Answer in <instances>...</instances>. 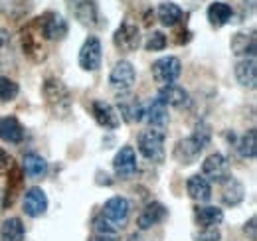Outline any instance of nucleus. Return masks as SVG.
Masks as SVG:
<instances>
[{"instance_id": "1", "label": "nucleus", "mask_w": 257, "mask_h": 241, "mask_svg": "<svg viewBox=\"0 0 257 241\" xmlns=\"http://www.w3.org/2000/svg\"><path fill=\"white\" fill-rule=\"evenodd\" d=\"M210 141H212V127L206 120H200V123H196L192 135L188 139H182L176 143L174 158L180 164H192L204 152V149L210 145Z\"/></svg>"}, {"instance_id": "2", "label": "nucleus", "mask_w": 257, "mask_h": 241, "mask_svg": "<svg viewBox=\"0 0 257 241\" xmlns=\"http://www.w3.org/2000/svg\"><path fill=\"white\" fill-rule=\"evenodd\" d=\"M42 95H44V101L50 109V113L58 119H65L71 115V109H73V99H71V93L67 89L62 79L58 77H46L44 79V85H42Z\"/></svg>"}, {"instance_id": "3", "label": "nucleus", "mask_w": 257, "mask_h": 241, "mask_svg": "<svg viewBox=\"0 0 257 241\" xmlns=\"http://www.w3.org/2000/svg\"><path fill=\"white\" fill-rule=\"evenodd\" d=\"M44 36L40 32V24H38V18L30 20V24L22 30L20 34V44H22V50L24 54L34 61V63H42V61L48 58V50L44 46Z\"/></svg>"}, {"instance_id": "4", "label": "nucleus", "mask_w": 257, "mask_h": 241, "mask_svg": "<svg viewBox=\"0 0 257 241\" xmlns=\"http://www.w3.org/2000/svg\"><path fill=\"white\" fill-rule=\"evenodd\" d=\"M139 152L151 162H162L164 160V133L157 129L143 131L139 135Z\"/></svg>"}, {"instance_id": "5", "label": "nucleus", "mask_w": 257, "mask_h": 241, "mask_svg": "<svg viewBox=\"0 0 257 241\" xmlns=\"http://www.w3.org/2000/svg\"><path fill=\"white\" fill-rule=\"evenodd\" d=\"M69 10H71L73 18L85 28L103 26L97 0H69Z\"/></svg>"}, {"instance_id": "6", "label": "nucleus", "mask_w": 257, "mask_h": 241, "mask_svg": "<svg viewBox=\"0 0 257 241\" xmlns=\"http://www.w3.org/2000/svg\"><path fill=\"white\" fill-rule=\"evenodd\" d=\"M113 44H115L117 50H121L125 54L137 52L139 46H141V30H139L137 22H133L131 18L123 20L121 26L113 34Z\"/></svg>"}, {"instance_id": "7", "label": "nucleus", "mask_w": 257, "mask_h": 241, "mask_svg": "<svg viewBox=\"0 0 257 241\" xmlns=\"http://www.w3.org/2000/svg\"><path fill=\"white\" fill-rule=\"evenodd\" d=\"M151 73H153V77H155L157 83L170 85V83H174L180 77L182 63H180L178 58H174V56H166V58H161V60H157L151 65Z\"/></svg>"}, {"instance_id": "8", "label": "nucleus", "mask_w": 257, "mask_h": 241, "mask_svg": "<svg viewBox=\"0 0 257 241\" xmlns=\"http://www.w3.org/2000/svg\"><path fill=\"white\" fill-rule=\"evenodd\" d=\"M38 24H40V32L46 42H60L67 36V30H69L67 22L58 12H46L38 16Z\"/></svg>"}, {"instance_id": "9", "label": "nucleus", "mask_w": 257, "mask_h": 241, "mask_svg": "<svg viewBox=\"0 0 257 241\" xmlns=\"http://www.w3.org/2000/svg\"><path fill=\"white\" fill-rule=\"evenodd\" d=\"M135 79H137V71H135V65L127 60H121L115 63V67L111 69V75H109V83L111 87L125 95L131 91V87L135 85Z\"/></svg>"}, {"instance_id": "10", "label": "nucleus", "mask_w": 257, "mask_h": 241, "mask_svg": "<svg viewBox=\"0 0 257 241\" xmlns=\"http://www.w3.org/2000/svg\"><path fill=\"white\" fill-rule=\"evenodd\" d=\"M101 58H103L101 40L97 36H89L79 50V67L83 71H97L101 67Z\"/></svg>"}, {"instance_id": "11", "label": "nucleus", "mask_w": 257, "mask_h": 241, "mask_svg": "<svg viewBox=\"0 0 257 241\" xmlns=\"http://www.w3.org/2000/svg\"><path fill=\"white\" fill-rule=\"evenodd\" d=\"M202 172H204V178L210 182H224L231 176L229 172V162L224 154L220 152H214L210 154L204 162H202Z\"/></svg>"}, {"instance_id": "12", "label": "nucleus", "mask_w": 257, "mask_h": 241, "mask_svg": "<svg viewBox=\"0 0 257 241\" xmlns=\"http://www.w3.org/2000/svg\"><path fill=\"white\" fill-rule=\"evenodd\" d=\"M128 211H131V204H128L127 198H123V196H113V198H109V200L105 202L101 215H103L107 221H111L113 225H117V227L121 229L123 223L127 221Z\"/></svg>"}, {"instance_id": "13", "label": "nucleus", "mask_w": 257, "mask_h": 241, "mask_svg": "<svg viewBox=\"0 0 257 241\" xmlns=\"http://www.w3.org/2000/svg\"><path fill=\"white\" fill-rule=\"evenodd\" d=\"M113 170L121 180H128L137 172V154L133 147H123L113 158Z\"/></svg>"}, {"instance_id": "14", "label": "nucleus", "mask_w": 257, "mask_h": 241, "mask_svg": "<svg viewBox=\"0 0 257 241\" xmlns=\"http://www.w3.org/2000/svg\"><path fill=\"white\" fill-rule=\"evenodd\" d=\"M91 115H93V119L97 120V125L103 127V129L115 131V129L121 127V119H119L117 111H115L113 105H109L107 101H101V99L93 101V103H91Z\"/></svg>"}, {"instance_id": "15", "label": "nucleus", "mask_w": 257, "mask_h": 241, "mask_svg": "<svg viewBox=\"0 0 257 241\" xmlns=\"http://www.w3.org/2000/svg\"><path fill=\"white\" fill-rule=\"evenodd\" d=\"M24 211L30 217H40L48 211V196L42 188L34 186L24 194Z\"/></svg>"}, {"instance_id": "16", "label": "nucleus", "mask_w": 257, "mask_h": 241, "mask_svg": "<svg viewBox=\"0 0 257 241\" xmlns=\"http://www.w3.org/2000/svg\"><path fill=\"white\" fill-rule=\"evenodd\" d=\"M157 99L161 101L164 107H186L190 103V95L188 91L176 83H170V85H162V89L159 91Z\"/></svg>"}, {"instance_id": "17", "label": "nucleus", "mask_w": 257, "mask_h": 241, "mask_svg": "<svg viewBox=\"0 0 257 241\" xmlns=\"http://www.w3.org/2000/svg\"><path fill=\"white\" fill-rule=\"evenodd\" d=\"M34 8V0H0V12L12 22L24 20Z\"/></svg>"}, {"instance_id": "18", "label": "nucleus", "mask_w": 257, "mask_h": 241, "mask_svg": "<svg viewBox=\"0 0 257 241\" xmlns=\"http://www.w3.org/2000/svg\"><path fill=\"white\" fill-rule=\"evenodd\" d=\"M166 215H168V210L162 206L161 202H151L143 208L139 219H137V225L141 229H151L153 225H159L161 221H164Z\"/></svg>"}, {"instance_id": "19", "label": "nucleus", "mask_w": 257, "mask_h": 241, "mask_svg": "<svg viewBox=\"0 0 257 241\" xmlns=\"http://www.w3.org/2000/svg\"><path fill=\"white\" fill-rule=\"evenodd\" d=\"M231 54L233 56H243V58H255V32H237L231 36Z\"/></svg>"}, {"instance_id": "20", "label": "nucleus", "mask_w": 257, "mask_h": 241, "mask_svg": "<svg viewBox=\"0 0 257 241\" xmlns=\"http://www.w3.org/2000/svg\"><path fill=\"white\" fill-rule=\"evenodd\" d=\"M22 188H24V172H22V168H18L14 164L12 170L8 172V186H6V192H4V198H2V208H10L16 202Z\"/></svg>"}, {"instance_id": "21", "label": "nucleus", "mask_w": 257, "mask_h": 241, "mask_svg": "<svg viewBox=\"0 0 257 241\" xmlns=\"http://www.w3.org/2000/svg\"><path fill=\"white\" fill-rule=\"evenodd\" d=\"M22 172L32 180H40L48 174V162L38 152H26L22 156Z\"/></svg>"}, {"instance_id": "22", "label": "nucleus", "mask_w": 257, "mask_h": 241, "mask_svg": "<svg viewBox=\"0 0 257 241\" xmlns=\"http://www.w3.org/2000/svg\"><path fill=\"white\" fill-rule=\"evenodd\" d=\"M24 127L16 117H2L0 119V139L10 145H18L24 141Z\"/></svg>"}, {"instance_id": "23", "label": "nucleus", "mask_w": 257, "mask_h": 241, "mask_svg": "<svg viewBox=\"0 0 257 241\" xmlns=\"http://www.w3.org/2000/svg\"><path fill=\"white\" fill-rule=\"evenodd\" d=\"M235 79L239 85L253 89L257 81V63L255 58H243L235 63Z\"/></svg>"}, {"instance_id": "24", "label": "nucleus", "mask_w": 257, "mask_h": 241, "mask_svg": "<svg viewBox=\"0 0 257 241\" xmlns=\"http://www.w3.org/2000/svg\"><path fill=\"white\" fill-rule=\"evenodd\" d=\"M119 119L127 123H139L145 117V107L139 101V97H119Z\"/></svg>"}, {"instance_id": "25", "label": "nucleus", "mask_w": 257, "mask_h": 241, "mask_svg": "<svg viewBox=\"0 0 257 241\" xmlns=\"http://www.w3.org/2000/svg\"><path fill=\"white\" fill-rule=\"evenodd\" d=\"M231 16H233V8L225 2H214V4L208 6V22L216 30L224 28L225 24L231 20Z\"/></svg>"}, {"instance_id": "26", "label": "nucleus", "mask_w": 257, "mask_h": 241, "mask_svg": "<svg viewBox=\"0 0 257 241\" xmlns=\"http://www.w3.org/2000/svg\"><path fill=\"white\" fill-rule=\"evenodd\" d=\"M243 198H245V188H243L241 182L237 180V178H233V176H229L227 180H224L222 202H224L225 206H237V204L243 202Z\"/></svg>"}, {"instance_id": "27", "label": "nucleus", "mask_w": 257, "mask_h": 241, "mask_svg": "<svg viewBox=\"0 0 257 241\" xmlns=\"http://www.w3.org/2000/svg\"><path fill=\"white\" fill-rule=\"evenodd\" d=\"M157 14H159V20L168 28H174V26L182 24L184 18H186L182 8L178 4H174V2H162L159 6V10H157Z\"/></svg>"}, {"instance_id": "28", "label": "nucleus", "mask_w": 257, "mask_h": 241, "mask_svg": "<svg viewBox=\"0 0 257 241\" xmlns=\"http://www.w3.org/2000/svg\"><path fill=\"white\" fill-rule=\"evenodd\" d=\"M194 219L200 227H218L224 221V211L216 206H204L194 210Z\"/></svg>"}, {"instance_id": "29", "label": "nucleus", "mask_w": 257, "mask_h": 241, "mask_svg": "<svg viewBox=\"0 0 257 241\" xmlns=\"http://www.w3.org/2000/svg\"><path fill=\"white\" fill-rule=\"evenodd\" d=\"M186 190H188L190 198L196 200V202H208L212 198V186H210V182L206 180L204 176H200V174H194V176L188 178Z\"/></svg>"}, {"instance_id": "30", "label": "nucleus", "mask_w": 257, "mask_h": 241, "mask_svg": "<svg viewBox=\"0 0 257 241\" xmlns=\"http://www.w3.org/2000/svg\"><path fill=\"white\" fill-rule=\"evenodd\" d=\"M143 119H147V123L151 125V129L161 131V129H164L168 125V109L162 105L159 99H155L151 103V107L145 111V117Z\"/></svg>"}, {"instance_id": "31", "label": "nucleus", "mask_w": 257, "mask_h": 241, "mask_svg": "<svg viewBox=\"0 0 257 241\" xmlns=\"http://www.w3.org/2000/svg\"><path fill=\"white\" fill-rule=\"evenodd\" d=\"M14 42H12V34L6 30L4 26H0V69H8L10 65H14Z\"/></svg>"}, {"instance_id": "32", "label": "nucleus", "mask_w": 257, "mask_h": 241, "mask_svg": "<svg viewBox=\"0 0 257 241\" xmlns=\"http://www.w3.org/2000/svg\"><path fill=\"white\" fill-rule=\"evenodd\" d=\"M24 235H26V229L20 217H8L0 227L2 241H24Z\"/></svg>"}, {"instance_id": "33", "label": "nucleus", "mask_w": 257, "mask_h": 241, "mask_svg": "<svg viewBox=\"0 0 257 241\" xmlns=\"http://www.w3.org/2000/svg\"><path fill=\"white\" fill-rule=\"evenodd\" d=\"M235 149L239 152V156L243 158H255L257 154V133L255 129H249L235 145Z\"/></svg>"}, {"instance_id": "34", "label": "nucleus", "mask_w": 257, "mask_h": 241, "mask_svg": "<svg viewBox=\"0 0 257 241\" xmlns=\"http://www.w3.org/2000/svg\"><path fill=\"white\" fill-rule=\"evenodd\" d=\"M20 93V87L14 79L6 77V75H0V101L2 103H8V101H14Z\"/></svg>"}, {"instance_id": "35", "label": "nucleus", "mask_w": 257, "mask_h": 241, "mask_svg": "<svg viewBox=\"0 0 257 241\" xmlns=\"http://www.w3.org/2000/svg\"><path fill=\"white\" fill-rule=\"evenodd\" d=\"M93 225H95V231L97 235H107V237H115L117 233H119V227L117 225H113L111 221H107L103 215H97L95 221H93Z\"/></svg>"}, {"instance_id": "36", "label": "nucleus", "mask_w": 257, "mask_h": 241, "mask_svg": "<svg viewBox=\"0 0 257 241\" xmlns=\"http://www.w3.org/2000/svg\"><path fill=\"white\" fill-rule=\"evenodd\" d=\"M166 44H168V40L162 32H153L149 36V40L145 42V48H147V52H161L166 48Z\"/></svg>"}, {"instance_id": "37", "label": "nucleus", "mask_w": 257, "mask_h": 241, "mask_svg": "<svg viewBox=\"0 0 257 241\" xmlns=\"http://www.w3.org/2000/svg\"><path fill=\"white\" fill-rule=\"evenodd\" d=\"M196 241H220L222 239V233L218 227H202V231H198L194 235Z\"/></svg>"}, {"instance_id": "38", "label": "nucleus", "mask_w": 257, "mask_h": 241, "mask_svg": "<svg viewBox=\"0 0 257 241\" xmlns=\"http://www.w3.org/2000/svg\"><path fill=\"white\" fill-rule=\"evenodd\" d=\"M12 166H14V158L4 151V149H0V176L2 174H8L12 170Z\"/></svg>"}, {"instance_id": "39", "label": "nucleus", "mask_w": 257, "mask_h": 241, "mask_svg": "<svg viewBox=\"0 0 257 241\" xmlns=\"http://www.w3.org/2000/svg\"><path fill=\"white\" fill-rule=\"evenodd\" d=\"M257 219H255V215L253 217H249V221L245 223V227H243V231L249 235V241H257Z\"/></svg>"}, {"instance_id": "40", "label": "nucleus", "mask_w": 257, "mask_h": 241, "mask_svg": "<svg viewBox=\"0 0 257 241\" xmlns=\"http://www.w3.org/2000/svg\"><path fill=\"white\" fill-rule=\"evenodd\" d=\"M192 40V32L186 28V24H184V28H180V30L176 32V44H188Z\"/></svg>"}, {"instance_id": "41", "label": "nucleus", "mask_w": 257, "mask_h": 241, "mask_svg": "<svg viewBox=\"0 0 257 241\" xmlns=\"http://www.w3.org/2000/svg\"><path fill=\"white\" fill-rule=\"evenodd\" d=\"M115 237H107V235H95L91 241H113Z\"/></svg>"}, {"instance_id": "42", "label": "nucleus", "mask_w": 257, "mask_h": 241, "mask_svg": "<svg viewBox=\"0 0 257 241\" xmlns=\"http://www.w3.org/2000/svg\"><path fill=\"white\" fill-rule=\"evenodd\" d=\"M249 4H251V6H255V0H249Z\"/></svg>"}]
</instances>
